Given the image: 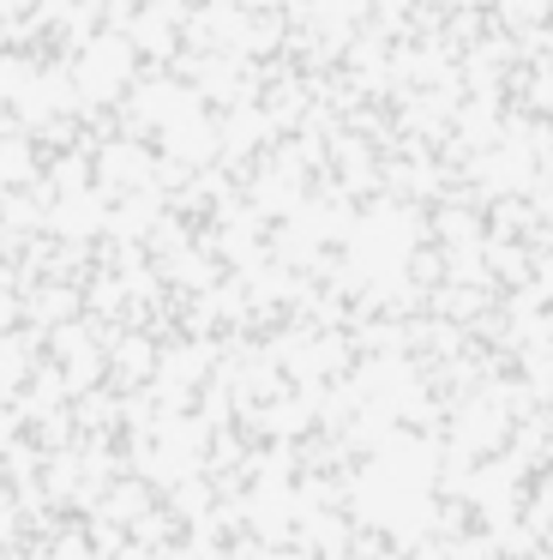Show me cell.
Instances as JSON below:
<instances>
[]
</instances>
